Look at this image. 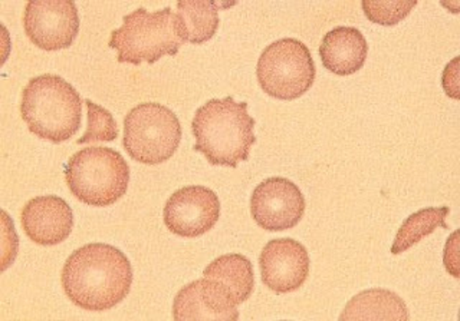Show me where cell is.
<instances>
[{
  "label": "cell",
  "instance_id": "11",
  "mask_svg": "<svg viewBox=\"0 0 460 321\" xmlns=\"http://www.w3.org/2000/svg\"><path fill=\"white\" fill-rule=\"evenodd\" d=\"M309 265L305 247L292 239H270L259 257L263 284L277 294L292 293L304 286Z\"/></svg>",
  "mask_w": 460,
  "mask_h": 321
},
{
  "label": "cell",
  "instance_id": "3",
  "mask_svg": "<svg viewBox=\"0 0 460 321\" xmlns=\"http://www.w3.org/2000/svg\"><path fill=\"white\" fill-rule=\"evenodd\" d=\"M22 119L40 140H71L83 121V100L74 86L58 75L31 79L22 92Z\"/></svg>",
  "mask_w": 460,
  "mask_h": 321
},
{
  "label": "cell",
  "instance_id": "13",
  "mask_svg": "<svg viewBox=\"0 0 460 321\" xmlns=\"http://www.w3.org/2000/svg\"><path fill=\"white\" fill-rule=\"evenodd\" d=\"M21 217L26 236L40 246L62 243L74 227L72 208L57 195L36 196L23 207Z\"/></svg>",
  "mask_w": 460,
  "mask_h": 321
},
{
  "label": "cell",
  "instance_id": "1",
  "mask_svg": "<svg viewBox=\"0 0 460 321\" xmlns=\"http://www.w3.org/2000/svg\"><path fill=\"white\" fill-rule=\"evenodd\" d=\"M62 287L72 303L88 311L115 308L128 296L133 267L126 254L110 244H86L69 256Z\"/></svg>",
  "mask_w": 460,
  "mask_h": 321
},
{
  "label": "cell",
  "instance_id": "19",
  "mask_svg": "<svg viewBox=\"0 0 460 321\" xmlns=\"http://www.w3.org/2000/svg\"><path fill=\"white\" fill-rule=\"evenodd\" d=\"M86 115H88V126L83 138H79L76 143H111L119 138V128L111 112L105 108L93 104V100H86Z\"/></svg>",
  "mask_w": 460,
  "mask_h": 321
},
{
  "label": "cell",
  "instance_id": "18",
  "mask_svg": "<svg viewBox=\"0 0 460 321\" xmlns=\"http://www.w3.org/2000/svg\"><path fill=\"white\" fill-rule=\"evenodd\" d=\"M447 214H449L447 207H431L424 208V210L417 211L414 214L410 215L397 231V236H395L394 243L392 246V254L399 256V254L404 253L414 244L421 241L424 237L430 236L431 232H435L438 227L447 229V224L445 222Z\"/></svg>",
  "mask_w": 460,
  "mask_h": 321
},
{
  "label": "cell",
  "instance_id": "14",
  "mask_svg": "<svg viewBox=\"0 0 460 321\" xmlns=\"http://www.w3.org/2000/svg\"><path fill=\"white\" fill-rule=\"evenodd\" d=\"M368 43L358 29L338 26L323 36L320 56L323 68L335 75L349 76L363 68Z\"/></svg>",
  "mask_w": 460,
  "mask_h": 321
},
{
  "label": "cell",
  "instance_id": "2",
  "mask_svg": "<svg viewBox=\"0 0 460 321\" xmlns=\"http://www.w3.org/2000/svg\"><path fill=\"white\" fill-rule=\"evenodd\" d=\"M191 129L194 150L212 165L236 168L248 160L256 143L255 119L248 114V104L232 97L208 100L199 108Z\"/></svg>",
  "mask_w": 460,
  "mask_h": 321
},
{
  "label": "cell",
  "instance_id": "9",
  "mask_svg": "<svg viewBox=\"0 0 460 321\" xmlns=\"http://www.w3.org/2000/svg\"><path fill=\"white\" fill-rule=\"evenodd\" d=\"M305 198L296 184L282 177L265 179L252 194V217L266 231H285L301 221Z\"/></svg>",
  "mask_w": 460,
  "mask_h": 321
},
{
  "label": "cell",
  "instance_id": "15",
  "mask_svg": "<svg viewBox=\"0 0 460 321\" xmlns=\"http://www.w3.org/2000/svg\"><path fill=\"white\" fill-rule=\"evenodd\" d=\"M406 304L388 290L371 289L352 297L340 320H409Z\"/></svg>",
  "mask_w": 460,
  "mask_h": 321
},
{
  "label": "cell",
  "instance_id": "6",
  "mask_svg": "<svg viewBox=\"0 0 460 321\" xmlns=\"http://www.w3.org/2000/svg\"><path fill=\"white\" fill-rule=\"evenodd\" d=\"M181 141L177 115L162 104L147 102L133 108L124 119L122 145L127 154L146 165L170 160Z\"/></svg>",
  "mask_w": 460,
  "mask_h": 321
},
{
  "label": "cell",
  "instance_id": "12",
  "mask_svg": "<svg viewBox=\"0 0 460 321\" xmlns=\"http://www.w3.org/2000/svg\"><path fill=\"white\" fill-rule=\"evenodd\" d=\"M172 318L236 321L239 310L234 296L222 282L205 277L180 290L172 303Z\"/></svg>",
  "mask_w": 460,
  "mask_h": 321
},
{
  "label": "cell",
  "instance_id": "4",
  "mask_svg": "<svg viewBox=\"0 0 460 321\" xmlns=\"http://www.w3.org/2000/svg\"><path fill=\"white\" fill-rule=\"evenodd\" d=\"M121 28L111 33L110 48L119 52L121 64H155L165 55L174 56L183 47V32L172 7L153 13L138 7L122 19Z\"/></svg>",
  "mask_w": 460,
  "mask_h": 321
},
{
  "label": "cell",
  "instance_id": "7",
  "mask_svg": "<svg viewBox=\"0 0 460 321\" xmlns=\"http://www.w3.org/2000/svg\"><path fill=\"white\" fill-rule=\"evenodd\" d=\"M313 55L301 40L285 38L266 47L256 76L263 92L280 100H298L315 81Z\"/></svg>",
  "mask_w": 460,
  "mask_h": 321
},
{
  "label": "cell",
  "instance_id": "17",
  "mask_svg": "<svg viewBox=\"0 0 460 321\" xmlns=\"http://www.w3.org/2000/svg\"><path fill=\"white\" fill-rule=\"evenodd\" d=\"M206 279L222 282L236 304L244 303L253 293L255 275L251 260L242 254H227L213 260L203 272Z\"/></svg>",
  "mask_w": 460,
  "mask_h": 321
},
{
  "label": "cell",
  "instance_id": "16",
  "mask_svg": "<svg viewBox=\"0 0 460 321\" xmlns=\"http://www.w3.org/2000/svg\"><path fill=\"white\" fill-rule=\"evenodd\" d=\"M219 2L208 0H180L177 2V18L181 25L184 42L200 45L216 35L219 28L220 7H227Z\"/></svg>",
  "mask_w": 460,
  "mask_h": 321
},
{
  "label": "cell",
  "instance_id": "8",
  "mask_svg": "<svg viewBox=\"0 0 460 321\" xmlns=\"http://www.w3.org/2000/svg\"><path fill=\"white\" fill-rule=\"evenodd\" d=\"M23 25L35 47L66 49L78 36V9L71 0H32L26 4Z\"/></svg>",
  "mask_w": 460,
  "mask_h": 321
},
{
  "label": "cell",
  "instance_id": "10",
  "mask_svg": "<svg viewBox=\"0 0 460 321\" xmlns=\"http://www.w3.org/2000/svg\"><path fill=\"white\" fill-rule=\"evenodd\" d=\"M219 196L206 187H184L165 203V227L184 239L205 236L219 221Z\"/></svg>",
  "mask_w": 460,
  "mask_h": 321
},
{
  "label": "cell",
  "instance_id": "5",
  "mask_svg": "<svg viewBox=\"0 0 460 321\" xmlns=\"http://www.w3.org/2000/svg\"><path fill=\"white\" fill-rule=\"evenodd\" d=\"M65 178L76 200L91 207H110L126 195L129 167L119 151L85 148L72 155Z\"/></svg>",
  "mask_w": 460,
  "mask_h": 321
},
{
  "label": "cell",
  "instance_id": "20",
  "mask_svg": "<svg viewBox=\"0 0 460 321\" xmlns=\"http://www.w3.org/2000/svg\"><path fill=\"white\" fill-rule=\"evenodd\" d=\"M417 2H368L361 4L364 14L368 21L377 25L394 26L409 16L410 12L416 6Z\"/></svg>",
  "mask_w": 460,
  "mask_h": 321
}]
</instances>
